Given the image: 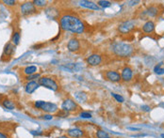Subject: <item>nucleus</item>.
I'll list each match as a JSON object with an SVG mask.
<instances>
[{
	"mask_svg": "<svg viewBox=\"0 0 164 138\" xmlns=\"http://www.w3.org/2000/svg\"><path fill=\"white\" fill-rule=\"evenodd\" d=\"M132 77H133V72L129 68V67H124L122 71V74H121V78L126 81V82H129L132 80Z\"/></svg>",
	"mask_w": 164,
	"mask_h": 138,
	"instance_id": "nucleus-12",
	"label": "nucleus"
},
{
	"mask_svg": "<svg viewBox=\"0 0 164 138\" xmlns=\"http://www.w3.org/2000/svg\"><path fill=\"white\" fill-rule=\"evenodd\" d=\"M111 50L114 55L120 57H128L133 54L134 48L129 43H126L123 41H115L111 45Z\"/></svg>",
	"mask_w": 164,
	"mask_h": 138,
	"instance_id": "nucleus-2",
	"label": "nucleus"
},
{
	"mask_svg": "<svg viewBox=\"0 0 164 138\" xmlns=\"http://www.w3.org/2000/svg\"><path fill=\"white\" fill-rule=\"evenodd\" d=\"M96 138H111L107 132L103 131V130H97L95 133Z\"/></svg>",
	"mask_w": 164,
	"mask_h": 138,
	"instance_id": "nucleus-22",
	"label": "nucleus"
},
{
	"mask_svg": "<svg viewBox=\"0 0 164 138\" xmlns=\"http://www.w3.org/2000/svg\"><path fill=\"white\" fill-rule=\"evenodd\" d=\"M143 30L145 33H152L155 30V24L153 21H147L143 26Z\"/></svg>",
	"mask_w": 164,
	"mask_h": 138,
	"instance_id": "nucleus-17",
	"label": "nucleus"
},
{
	"mask_svg": "<svg viewBox=\"0 0 164 138\" xmlns=\"http://www.w3.org/2000/svg\"><path fill=\"white\" fill-rule=\"evenodd\" d=\"M41 110L45 112V113H47V114H53V113H57L59 109H58L57 104H55L53 103L44 102V103L42 106Z\"/></svg>",
	"mask_w": 164,
	"mask_h": 138,
	"instance_id": "nucleus-8",
	"label": "nucleus"
},
{
	"mask_svg": "<svg viewBox=\"0 0 164 138\" xmlns=\"http://www.w3.org/2000/svg\"><path fill=\"white\" fill-rule=\"evenodd\" d=\"M79 5L83 8H86V9H90V10H93V11H99L100 8L97 4H95L92 1H87V0H82V1L79 2Z\"/></svg>",
	"mask_w": 164,
	"mask_h": 138,
	"instance_id": "nucleus-15",
	"label": "nucleus"
},
{
	"mask_svg": "<svg viewBox=\"0 0 164 138\" xmlns=\"http://www.w3.org/2000/svg\"><path fill=\"white\" fill-rule=\"evenodd\" d=\"M142 109L145 112H150L151 108L148 105H142Z\"/></svg>",
	"mask_w": 164,
	"mask_h": 138,
	"instance_id": "nucleus-35",
	"label": "nucleus"
},
{
	"mask_svg": "<svg viewBox=\"0 0 164 138\" xmlns=\"http://www.w3.org/2000/svg\"><path fill=\"white\" fill-rule=\"evenodd\" d=\"M46 1H43V0H34L33 4L37 7H44L46 5Z\"/></svg>",
	"mask_w": 164,
	"mask_h": 138,
	"instance_id": "nucleus-28",
	"label": "nucleus"
},
{
	"mask_svg": "<svg viewBox=\"0 0 164 138\" xmlns=\"http://www.w3.org/2000/svg\"><path fill=\"white\" fill-rule=\"evenodd\" d=\"M42 118L45 119V120H51L53 118V116L50 114H45V115H43V116H41Z\"/></svg>",
	"mask_w": 164,
	"mask_h": 138,
	"instance_id": "nucleus-34",
	"label": "nucleus"
},
{
	"mask_svg": "<svg viewBox=\"0 0 164 138\" xmlns=\"http://www.w3.org/2000/svg\"><path fill=\"white\" fill-rule=\"evenodd\" d=\"M20 39H21V35L19 32H14L13 35H12V38H11V43L14 44L15 46L18 45L19 42H20Z\"/></svg>",
	"mask_w": 164,
	"mask_h": 138,
	"instance_id": "nucleus-21",
	"label": "nucleus"
},
{
	"mask_svg": "<svg viewBox=\"0 0 164 138\" xmlns=\"http://www.w3.org/2000/svg\"><path fill=\"white\" fill-rule=\"evenodd\" d=\"M30 133L33 135H41L43 133L41 131H30Z\"/></svg>",
	"mask_w": 164,
	"mask_h": 138,
	"instance_id": "nucleus-36",
	"label": "nucleus"
},
{
	"mask_svg": "<svg viewBox=\"0 0 164 138\" xmlns=\"http://www.w3.org/2000/svg\"><path fill=\"white\" fill-rule=\"evenodd\" d=\"M59 25L62 30L70 31L76 34H80L84 32L85 26L83 22L76 15L64 14L59 19Z\"/></svg>",
	"mask_w": 164,
	"mask_h": 138,
	"instance_id": "nucleus-1",
	"label": "nucleus"
},
{
	"mask_svg": "<svg viewBox=\"0 0 164 138\" xmlns=\"http://www.w3.org/2000/svg\"><path fill=\"white\" fill-rule=\"evenodd\" d=\"M67 48H68V50L70 52H73V53L77 52L80 48V43H79V40L74 39V38H73V39H71L67 43Z\"/></svg>",
	"mask_w": 164,
	"mask_h": 138,
	"instance_id": "nucleus-9",
	"label": "nucleus"
},
{
	"mask_svg": "<svg viewBox=\"0 0 164 138\" xmlns=\"http://www.w3.org/2000/svg\"><path fill=\"white\" fill-rule=\"evenodd\" d=\"M38 83L40 86L51 89L53 91H57L59 89V86L56 83V81L50 77H40L38 80Z\"/></svg>",
	"mask_w": 164,
	"mask_h": 138,
	"instance_id": "nucleus-3",
	"label": "nucleus"
},
{
	"mask_svg": "<svg viewBox=\"0 0 164 138\" xmlns=\"http://www.w3.org/2000/svg\"><path fill=\"white\" fill-rule=\"evenodd\" d=\"M76 97L81 103L82 102L84 103L86 100H87V96H86V94L84 93V92H77V93H76Z\"/></svg>",
	"mask_w": 164,
	"mask_h": 138,
	"instance_id": "nucleus-23",
	"label": "nucleus"
},
{
	"mask_svg": "<svg viewBox=\"0 0 164 138\" xmlns=\"http://www.w3.org/2000/svg\"><path fill=\"white\" fill-rule=\"evenodd\" d=\"M15 52V45L12 44L11 42H8L5 47H4V51H3V55L2 57H11V56Z\"/></svg>",
	"mask_w": 164,
	"mask_h": 138,
	"instance_id": "nucleus-13",
	"label": "nucleus"
},
{
	"mask_svg": "<svg viewBox=\"0 0 164 138\" xmlns=\"http://www.w3.org/2000/svg\"><path fill=\"white\" fill-rule=\"evenodd\" d=\"M97 4L100 7H102V8H108L109 6L111 5V3L109 2V1H104V0H100V1L97 2Z\"/></svg>",
	"mask_w": 164,
	"mask_h": 138,
	"instance_id": "nucleus-26",
	"label": "nucleus"
},
{
	"mask_svg": "<svg viewBox=\"0 0 164 138\" xmlns=\"http://www.w3.org/2000/svg\"><path fill=\"white\" fill-rule=\"evenodd\" d=\"M0 138H11L9 132H7L4 128H0Z\"/></svg>",
	"mask_w": 164,
	"mask_h": 138,
	"instance_id": "nucleus-25",
	"label": "nucleus"
},
{
	"mask_svg": "<svg viewBox=\"0 0 164 138\" xmlns=\"http://www.w3.org/2000/svg\"><path fill=\"white\" fill-rule=\"evenodd\" d=\"M62 68H64V69H67V70L70 72H77V71H79L80 70V66L79 64H67L65 66H63Z\"/></svg>",
	"mask_w": 164,
	"mask_h": 138,
	"instance_id": "nucleus-19",
	"label": "nucleus"
},
{
	"mask_svg": "<svg viewBox=\"0 0 164 138\" xmlns=\"http://www.w3.org/2000/svg\"><path fill=\"white\" fill-rule=\"evenodd\" d=\"M85 135V132L80 128H71L67 130V136L70 138H83Z\"/></svg>",
	"mask_w": 164,
	"mask_h": 138,
	"instance_id": "nucleus-7",
	"label": "nucleus"
},
{
	"mask_svg": "<svg viewBox=\"0 0 164 138\" xmlns=\"http://www.w3.org/2000/svg\"><path fill=\"white\" fill-rule=\"evenodd\" d=\"M43 103H44L43 101H36L34 103V107H35V108H37V109H41L42 106L43 105Z\"/></svg>",
	"mask_w": 164,
	"mask_h": 138,
	"instance_id": "nucleus-31",
	"label": "nucleus"
},
{
	"mask_svg": "<svg viewBox=\"0 0 164 138\" xmlns=\"http://www.w3.org/2000/svg\"><path fill=\"white\" fill-rule=\"evenodd\" d=\"M3 3L8 6H13L16 4V1H14V0H4Z\"/></svg>",
	"mask_w": 164,
	"mask_h": 138,
	"instance_id": "nucleus-33",
	"label": "nucleus"
},
{
	"mask_svg": "<svg viewBox=\"0 0 164 138\" xmlns=\"http://www.w3.org/2000/svg\"><path fill=\"white\" fill-rule=\"evenodd\" d=\"M20 10H21V13L22 15L24 16H27V15H31L33 13H36L37 10L35 8V5L33 4V2H25L23 3L20 7Z\"/></svg>",
	"mask_w": 164,
	"mask_h": 138,
	"instance_id": "nucleus-5",
	"label": "nucleus"
},
{
	"mask_svg": "<svg viewBox=\"0 0 164 138\" xmlns=\"http://www.w3.org/2000/svg\"><path fill=\"white\" fill-rule=\"evenodd\" d=\"M2 104H3V106L5 107V108L9 109V110H13L15 108L14 103L10 101V100H4V101L2 102Z\"/></svg>",
	"mask_w": 164,
	"mask_h": 138,
	"instance_id": "nucleus-20",
	"label": "nucleus"
},
{
	"mask_svg": "<svg viewBox=\"0 0 164 138\" xmlns=\"http://www.w3.org/2000/svg\"><path fill=\"white\" fill-rule=\"evenodd\" d=\"M39 83H37L36 81H29L26 84L25 86V90L27 94H32L33 92L39 87Z\"/></svg>",
	"mask_w": 164,
	"mask_h": 138,
	"instance_id": "nucleus-14",
	"label": "nucleus"
},
{
	"mask_svg": "<svg viewBox=\"0 0 164 138\" xmlns=\"http://www.w3.org/2000/svg\"><path fill=\"white\" fill-rule=\"evenodd\" d=\"M57 138H70V137L67 136V135H61V136H59V137H57Z\"/></svg>",
	"mask_w": 164,
	"mask_h": 138,
	"instance_id": "nucleus-37",
	"label": "nucleus"
},
{
	"mask_svg": "<svg viewBox=\"0 0 164 138\" xmlns=\"http://www.w3.org/2000/svg\"><path fill=\"white\" fill-rule=\"evenodd\" d=\"M136 23L134 21H126L120 24V26H118V31L122 34H127L129 33L132 29L135 27Z\"/></svg>",
	"mask_w": 164,
	"mask_h": 138,
	"instance_id": "nucleus-6",
	"label": "nucleus"
},
{
	"mask_svg": "<svg viewBox=\"0 0 164 138\" xmlns=\"http://www.w3.org/2000/svg\"><path fill=\"white\" fill-rule=\"evenodd\" d=\"M159 13V9L156 6H151L144 11V14L147 15L148 17H155L157 16Z\"/></svg>",
	"mask_w": 164,
	"mask_h": 138,
	"instance_id": "nucleus-16",
	"label": "nucleus"
},
{
	"mask_svg": "<svg viewBox=\"0 0 164 138\" xmlns=\"http://www.w3.org/2000/svg\"><path fill=\"white\" fill-rule=\"evenodd\" d=\"M79 109V105L72 99H66L63 101L61 104V110H63L67 113H72L76 112Z\"/></svg>",
	"mask_w": 164,
	"mask_h": 138,
	"instance_id": "nucleus-4",
	"label": "nucleus"
},
{
	"mask_svg": "<svg viewBox=\"0 0 164 138\" xmlns=\"http://www.w3.org/2000/svg\"><path fill=\"white\" fill-rule=\"evenodd\" d=\"M129 130H133V131H139V129L137 128H128Z\"/></svg>",
	"mask_w": 164,
	"mask_h": 138,
	"instance_id": "nucleus-38",
	"label": "nucleus"
},
{
	"mask_svg": "<svg viewBox=\"0 0 164 138\" xmlns=\"http://www.w3.org/2000/svg\"><path fill=\"white\" fill-rule=\"evenodd\" d=\"M58 113V116H60V118H66L69 116V113L63 111V110H60L59 112H57Z\"/></svg>",
	"mask_w": 164,
	"mask_h": 138,
	"instance_id": "nucleus-32",
	"label": "nucleus"
},
{
	"mask_svg": "<svg viewBox=\"0 0 164 138\" xmlns=\"http://www.w3.org/2000/svg\"><path fill=\"white\" fill-rule=\"evenodd\" d=\"M161 65H162V63H159V64H158L157 66H156V67L154 68V72H155V73H157V74H159V75L164 74V69H161V68H160Z\"/></svg>",
	"mask_w": 164,
	"mask_h": 138,
	"instance_id": "nucleus-24",
	"label": "nucleus"
},
{
	"mask_svg": "<svg viewBox=\"0 0 164 138\" xmlns=\"http://www.w3.org/2000/svg\"><path fill=\"white\" fill-rule=\"evenodd\" d=\"M161 137H162V138H164V133H162V134H161Z\"/></svg>",
	"mask_w": 164,
	"mask_h": 138,
	"instance_id": "nucleus-39",
	"label": "nucleus"
},
{
	"mask_svg": "<svg viewBox=\"0 0 164 138\" xmlns=\"http://www.w3.org/2000/svg\"><path fill=\"white\" fill-rule=\"evenodd\" d=\"M111 95H112V97H114V99H115L118 103H124V99L122 96H120V95H118V94H116V93H111Z\"/></svg>",
	"mask_w": 164,
	"mask_h": 138,
	"instance_id": "nucleus-30",
	"label": "nucleus"
},
{
	"mask_svg": "<svg viewBox=\"0 0 164 138\" xmlns=\"http://www.w3.org/2000/svg\"><path fill=\"white\" fill-rule=\"evenodd\" d=\"M79 117L81 118H92V114L89 112H80Z\"/></svg>",
	"mask_w": 164,
	"mask_h": 138,
	"instance_id": "nucleus-29",
	"label": "nucleus"
},
{
	"mask_svg": "<svg viewBox=\"0 0 164 138\" xmlns=\"http://www.w3.org/2000/svg\"><path fill=\"white\" fill-rule=\"evenodd\" d=\"M105 76L106 78L111 81V82H113V83H116V82H120V80L122 79L121 78V75L117 72H114V71H108L106 73H105Z\"/></svg>",
	"mask_w": 164,
	"mask_h": 138,
	"instance_id": "nucleus-10",
	"label": "nucleus"
},
{
	"mask_svg": "<svg viewBox=\"0 0 164 138\" xmlns=\"http://www.w3.org/2000/svg\"><path fill=\"white\" fill-rule=\"evenodd\" d=\"M40 78V74L39 73H35V74H31V75H28L26 77V79L29 82V81H33L34 79H38Z\"/></svg>",
	"mask_w": 164,
	"mask_h": 138,
	"instance_id": "nucleus-27",
	"label": "nucleus"
},
{
	"mask_svg": "<svg viewBox=\"0 0 164 138\" xmlns=\"http://www.w3.org/2000/svg\"><path fill=\"white\" fill-rule=\"evenodd\" d=\"M37 67L36 66H27V67H26L25 69H24V73L26 74V75H31V74H35V73H37Z\"/></svg>",
	"mask_w": 164,
	"mask_h": 138,
	"instance_id": "nucleus-18",
	"label": "nucleus"
},
{
	"mask_svg": "<svg viewBox=\"0 0 164 138\" xmlns=\"http://www.w3.org/2000/svg\"><path fill=\"white\" fill-rule=\"evenodd\" d=\"M101 62H102V57L97 54H93L87 58V63L90 66H98Z\"/></svg>",
	"mask_w": 164,
	"mask_h": 138,
	"instance_id": "nucleus-11",
	"label": "nucleus"
}]
</instances>
